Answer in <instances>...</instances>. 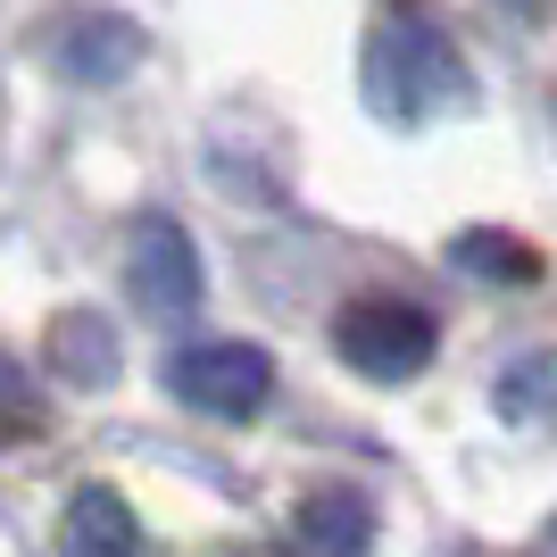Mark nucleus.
<instances>
[{
	"mask_svg": "<svg viewBox=\"0 0 557 557\" xmlns=\"http://www.w3.org/2000/svg\"><path fill=\"white\" fill-rule=\"evenodd\" d=\"M358 92H367V109L383 116V125L417 134V125H433V116L474 100V75H466L458 42L424 17L417 0H392V9L374 17L367 50H358Z\"/></svg>",
	"mask_w": 557,
	"mask_h": 557,
	"instance_id": "f257e3e1",
	"label": "nucleus"
},
{
	"mask_svg": "<svg viewBox=\"0 0 557 557\" xmlns=\"http://www.w3.org/2000/svg\"><path fill=\"white\" fill-rule=\"evenodd\" d=\"M116 367H125V349H116L109 317H92V308L50 317V374H59V383H75V392H109Z\"/></svg>",
	"mask_w": 557,
	"mask_h": 557,
	"instance_id": "6e6552de",
	"label": "nucleus"
},
{
	"mask_svg": "<svg viewBox=\"0 0 557 557\" xmlns=\"http://www.w3.org/2000/svg\"><path fill=\"white\" fill-rule=\"evenodd\" d=\"M141 59H150V42H141V25L116 17V9H75V17L50 34V67L67 75V84H92V92L125 84Z\"/></svg>",
	"mask_w": 557,
	"mask_h": 557,
	"instance_id": "39448f33",
	"label": "nucleus"
},
{
	"mask_svg": "<svg viewBox=\"0 0 557 557\" xmlns=\"http://www.w3.org/2000/svg\"><path fill=\"white\" fill-rule=\"evenodd\" d=\"M374 549V499L349 483H325L292 508V557H367Z\"/></svg>",
	"mask_w": 557,
	"mask_h": 557,
	"instance_id": "423d86ee",
	"label": "nucleus"
},
{
	"mask_svg": "<svg viewBox=\"0 0 557 557\" xmlns=\"http://www.w3.org/2000/svg\"><path fill=\"white\" fill-rule=\"evenodd\" d=\"M42 433V392H34V374L0 349V449L9 442H34Z\"/></svg>",
	"mask_w": 557,
	"mask_h": 557,
	"instance_id": "9b49d317",
	"label": "nucleus"
},
{
	"mask_svg": "<svg viewBox=\"0 0 557 557\" xmlns=\"http://www.w3.org/2000/svg\"><path fill=\"white\" fill-rule=\"evenodd\" d=\"M449 258H458V267H474V275H491V283H541V250H533V242H516V233H499V225L458 233V242H449Z\"/></svg>",
	"mask_w": 557,
	"mask_h": 557,
	"instance_id": "1a4fd4ad",
	"label": "nucleus"
},
{
	"mask_svg": "<svg viewBox=\"0 0 557 557\" xmlns=\"http://www.w3.org/2000/svg\"><path fill=\"white\" fill-rule=\"evenodd\" d=\"M166 392L216 424H250L275 399V358L258 342H191L166 358Z\"/></svg>",
	"mask_w": 557,
	"mask_h": 557,
	"instance_id": "7ed1b4c3",
	"label": "nucleus"
},
{
	"mask_svg": "<svg viewBox=\"0 0 557 557\" xmlns=\"http://www.w3.org/2000/svg\"><path fill=\"white\" fill-rule=\"evenodd\" d=\"M333 349H342V367H358L367 383H408V374L433 367L442 325H433V308H417V300L367 292V300H349L342 317H333Z\"/></svg>",
	"mask_w": 557,
	"mask_h": 557,
	"instance_id": "f03ea898",
	"label": "nucleus"
},
{
	"mask_svg": "<svg viewBox=\"0 0 557 557\" xmlns=\"http://www.w3.org/2000/svg\"><path fill=\"white\" fill-rule=\"evenodd\" d=\"M59 557H150V541L109 483H84L59 516Z\"/></svg>",
	"mask_w": 557,
	"mask_h": 557,
	"instance_id": "0eeeda50",
	"label": "nucleus"
},
{
	"mask_svg": "<svg viewBox=\"0 0 557 557\" xmlns=\"http://www.w3.org/2000/svg\"><path fill=\"white\" fill-rule=\"evenodd\" d=\"M499 417H508V424L557 417V358H524V367H508V383H499Z\"/></svg>",
	"mask_w": 557,
	"mask_h": 557,
	"instance_id": "9d476101",
	"label": "nucleus"
},
{
	"mask_svg": "<svg viewBox=\"0 0 557 557\" xmlns=\"http://www.w3.org/2000/svg\"><path fill=\"white\" fill-rule=\"evenodd\" d=\"M134 300L159 325H184L200 308V250H191V233L175 216H141L134 225Z\"/></svg>",
	"mask_w": 557,
	"mask_h": 557,
	"instance_id": "20e7f679",
	"label": "nucleus"
}]
</instances>
